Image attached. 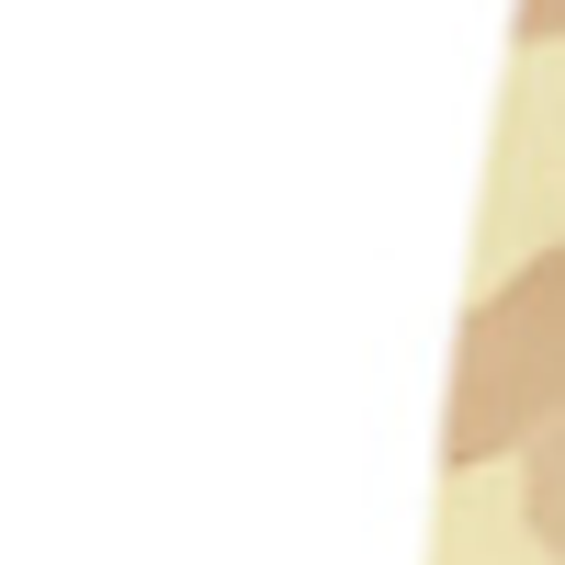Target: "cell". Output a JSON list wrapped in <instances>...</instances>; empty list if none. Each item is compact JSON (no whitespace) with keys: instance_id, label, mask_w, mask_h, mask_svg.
<instances>
[{"instance_id":"1","label":"cell","mask_w":565,"mask_h":565,"mask_svg":"<svg viewBox=\"0 0 565 565\" xmlns=\"http://www.w3.org/2000/svg\"><path fill=\"white\" fill-rule=\"evenodd\" d=\"M565 430V249H532L452 340L441 463H498Z\"/></svg>"},{"instance_id":"2","label":"cell","mask_w":565,"mask_h":565,"mask_svg":"<svg viewBox=\"0 0 565 565\" xmlns=\"http://www.w3.org/2000/svg\"><path fill=\"white\" fill-rule=\"evenodd\" d=\"M521 521H532V543H543V554H565V430H554V441H532V476H521Z\"/></svg>"},{"instance_id":"3","label":"cell","mask_w":565,"mask_h":565,"mask_svg":"<svg viewBox=\"0 0 565 565\" xmlns=\"http://www.w3.org/2000/svg\"><path fill=\"white\" fill-rule=\"evenodd\" d=\"M565 34V0H521V45H554Z\"/></svg>"}]
</instances>
